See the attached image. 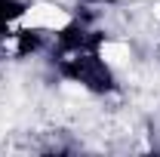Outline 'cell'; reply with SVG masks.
Instances as JSON below:
<instances>
[{
	"mask_svg": "<svg viewBox=\"0 0 160 157\" xmlns=\"http://www.w3.org/2000/svg\"><path fill=\"white\" fill-rule=\"evenodd\" d=\"M25 16H28V3L25 0H0V40L9 37Z\"/></svg>",
	"mask_w": 160,
	"mask_h": 157,
	"instance_id": "obj_2",
	"label": "cell"
},
{
	"mask_svg": "<svg viewBox=\"0 0 160 157\" xmlns=\"http://www.w3.org/2000/svg\"><path fill=\"white\" fill-rule=\"evenodd\" d=\"M105 31H99L89 19L77 16L62 28L49 31V43L43 53L59 80L89 96H111L120 89V80L114 65L105 59Z\"/></svg>",
	"mask_w": 160,
	"mask_h": 157,
	"instance_id": "obj_1",
	"label": "cell"
}]
</instances>
